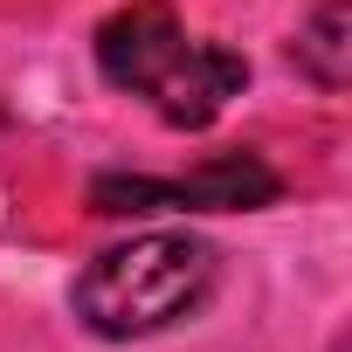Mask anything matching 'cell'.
<instances>
[{
	"instance_id": "1",
	"label": "cell",
	"mask_w": 352,
	"mask_h": 352,
	"mask_svg": "<svg viewBox=\"0 0 352 352\" xmlns=\"http://www.w3.org/2000/svg\"><path fill=\"white\" fill-rule=\"evenodd\" d=\"M97 69L118 90L152 97V111L180 131L214 124L221 104L249 83V63L221 42H194L166 0H131L97 28Z\"/></svg>"
},
{
	"instance_id": "3",
	"label": "cell",
	"mask_w": 352,
	"mask_h": 352,
	"mask_svg": "<svg viewBox=\"0 0 352 352\" xmlns=\"http://www.w3.org/2000/svg\"><path fill=\"white\" fill-rule=\"evenodd\" d=\"M283 194V180L256 159V152H228L194 166L187 180H97L90 201L97 214H152V208H214V214H249L270 208Z\"/></svg>"
},
{
	"instance_id": "4",
	"label": "cell",
	"mask_w": 352,
	"mask_h": 352,
	"mask_svg": "<svg viewBox=\"0 0 352 352\" xmlns=\"http://www.w3.org/2000/svg\"><path fill=\"white\" fill-rule=\"evenodd\" d=\"M297 69H304L318 90H345V76H352V8H345V0H324V8L304 21V35H297Z\"/></svg>"
},
{
	"instance_id": "2",
	"label": "cell",
	"mask_w": 352,
	"mask_h": 352,
	"mask_svg": "<svg viewBox=\"0 0 352 352\" xmlns=\"http://www.w3.org/2000/svg\"><path fill=\"white\" fill-rule=\"evenodd\" d=\"M221 263L201 235H138L124 249H104L83 276H76V318L97 338H145L166 331L208 304Z\"/></svg>"
}]
</instances>
